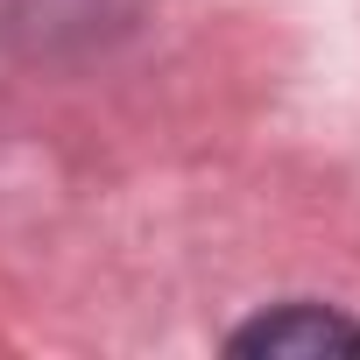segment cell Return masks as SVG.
<instances>
[{"mask_svg":"<svg viewBox=\"0 0 360 360\" xmlns=\"http://www.w3.org/2000/svg\"><path fill=\"white\" fill-rule=\"evenodd\" d=\"M360 353V325H346L339 311H318V304H290V311H269L255 318L233 353Z\"/></svg>","mask_w":360,"mask_h":360,"instance_id":"1","label":"cell"}]
</instances>
